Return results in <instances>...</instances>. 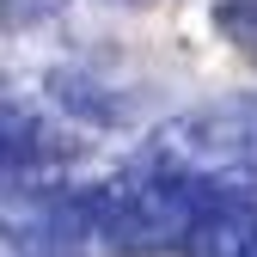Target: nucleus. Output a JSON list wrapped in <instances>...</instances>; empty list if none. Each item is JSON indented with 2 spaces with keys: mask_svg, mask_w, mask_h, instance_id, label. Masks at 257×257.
<instances>
[{
  "mask_svg": "<svg viewBox=\"0 0 257 257\" xmlns=\"http://www.w3.org/2000/svg\"><path fill=\"white\" fill-rule=\"evenodd\" d=\"M147 172L184 178L196 190H233L251 196L257 190V98H227L172 116L141 153Z\"/></svg>",
  "mask_w": 257,
  "mask_h": 257,
  "instance_id": "1",
  "label": "nucleus"
},
{
  "mask_svg": "<svg viewBox=\"0 0 257 257\" xmlns=\"http://www.w3.org/2000/svg\"><path fill=\"white\" fill-rule=\"evenodd\" d=\"M80 208L92 220V239H110V245H128V251H172V245H190L202 190L141 166L128 184L80 190Z\"/></svg>",
  "mask_w": 257,
  "mask_h": 257,
  "instance_id": "2",
  "label": "nucleus"
},
{
  "mask_svg": "<svg viewBox=\"0 0 257 257\" xmlns=\"http://www.w3.org/2000/svg\"><path fill=\"white\" fill-rule=\"evenodd\" d=\"M190 251L196 257H257V208H251V196L202 190L196 227H190Z\"/></svg>",
  "mask_w": 257,
  "mask_h": 257,
  "instance_id": "3",
  "label": "nucleus"
},
{
  "mask_svg": "<svg viewBox=\"0 0 257 257\" xmlns=\"http://www.w3.org/2000/svg\"><path fill=\"white\" fill-rule=\"evenodd\" d=\"M220 31L239 43V55L257 61V0H220Z\"/></svg>",
  "mask_w": 257,
  "mask_h": 257,
  "instance_id": "4",
  "label": "nucleus"
}]
</instances>
